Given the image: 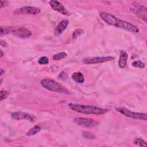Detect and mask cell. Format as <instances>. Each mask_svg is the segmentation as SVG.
<instances>
[{"label":"cell","mask_w":147,"mask_h":147,"mask_svg":"<svg viewBox=\"0 0 147 147\" xmlns=\"http://www.w3.org/2000/svg\"><path fill=\"white\" fill-rule=\"evenodd\" d=\"M9 2L6 1H0V7L3 8V7H6L8 6Z\"/></svg>","instance_id":"obj_23"},{"label":"cell","mask_w":147,"mask_h":147,"mask_svg":"<svg viewBox=\"0 0 147 147\" xmlns=\"http://www.w3.org/2000/svg\"><path fill=\"white\" fill-rule=\"evenodd\" d=\"M38 63L40 64H43V65H45V64H48L49 63V59L46 56H42L38 60Z\"/></svg>","instance_id":"obj_19"},{"label":"cell","mask_w":147,"mask_h":147,"mask_svg":"<svg viewBox=\"0 0 147 147\" xmlns=\"http://www.w3.org/2000/svg\"><path fill=\"white\" fill-rule=\"evenodd\" d=\"M1 57L2 58V57H3V52H2V50H1Z\"/></svg>","instance_id":"obj_26"},{"label":"cell","mask_w":147,"mask_h":147,"mask_svg":"<svg viewBox=\"0 0 147 147\" xmlns=\"http://www.w3.org/2000/svg\"><path fill=\"white\" fill-rule=\"evenodd\" d=\"M114 59V57L113 56H102V57H87L83 60V62L87 64H98L100 63H104L106 61H111Z\"/></svg>","instance_id":"obj_9"},{"label":"cell","mask_w":147,"mask_h":147,"mask_svg":"<svg viewBox=\"0 0 147 147\" xmlns=\"http://www.w3.org/2000/svg\"><path fill=\"white\" fill-rule=\"evenodd\" d=\"M72 79L76 83H83L84 82V77L82 73L80 72H75L72 75Z\"/></svg>","instance_id":"obj_14"},{"label":"cell","mask_w":147,"mask_h":147,"mask_svg":"<svg viewBox=\"0 0 147 147\" xmlns=\"http://www.w3.org/2000/svg\"><path fill=\"white\" fill-rule=\"evenodd\" d=\"M41 86L45 89L58 93L69 94V91L59 83L52 79L45 78L41 80Z\"/></svg>","instance_id":"obj_4"},{"label":"cell","mask_w":147,"mask_h":147,"mask_svg":"<svg viewBox=\"0 0 147 147\" xmlns=\"http://www.w3.org/2000/svg\"><path fill=\"white\" fill-rule=\"evenodd\" d=\"M1 46H2V47H7V44L6 43V42L5 41H2V40H1Z\"/></svg>","instance_id":"obj_24"},{"label":"cell","mask_w":147,"mask_h":147,"mask_svg":"<svg viewBox=\"0 0 147 147\" xmlns=\"http://www.w3.org/2000/svg\"><path fill=\"white\" fill-rule=\"evenodd\" d=\"M69 21L67 20H62L61 22H60V23L58 24V25L57 26L55 33L56 34H60L61 33H62L67 28L68 25Z\"/></svg>","instance_id":"obj_12"},{"label":"cell","mask_w":147,"mask_h":147,"mask_svg":"<svg viewBox=\"0 0 147 147\" xmlns=\"http://www.w3.org/2000/svg\"><path fill=\"white\" fill-rule=\"evenodd\" d=\"M116 111L119 112V113L124 115L126 117L129 118L138 119V120H144L146 121V114L145 113H137V112H133L131 111L125 107H117L116 108Z\"/></svg>","instance_id":"obj_5"},{"label":"cell","mask_w":147,"mask_h":147,"mask_svg":"<svg viewBox=\"0 0 147 147\" xmlns=\"http://www.w3.org/2000/svg\"><path fill=\"white\" fill-rule=\"evenodd\" d=\"M67 56V54L64 52H62L58 53L57 54L54 55L52 56V59L54 60H60L65 58Z\"/></svg>","instance_id":"obj_16"},{"label":"cell","mask_w":147,"mask_h":147,"mask_svg":"<svg viewBox=\"0 0 147 147\" xmlns=\"http://www.w3.org/2000/svg\"><path fill=\"white\" fill-rule=\"evenodd\" d=\"M146 7L138 2H134L132 4L130 10L140 18L146 22Z\"/></svg>","instance_id":"obj_6"},{"label":"cell","mask_w":147,"mask_h":147,"mask_svg":"<svg viewBox=\"0 0 147 147\" xmlns=\"http://www.w3.org/2000/svg\"><path fill=\"white\" fill-rule=\"evenodd\" d=\"M0 94H1V95H0L1 101H2L3 100L7 98V97L9 95V92L6 91H5V90H1V92H0Z\"/></svg>","instance_id":"obj_21"},{"label":"cell","mask_w":147,"mask_h":147,"mask_svg":"<svg viewBox=\"0 0 147 147\" xmlns=\"http://www.w3.org/2000/svg\"><path fill=\"white\" fill-rule=\"evenodd\" d=\"M74 122L78 125L84 127H94L99 124L98 121L93 119L84 117H76L74 119Z\"/></svg>","instance_id":"obj_7"},{"label":"cell","mask_w":147,"mask_h":147,"mask_svg":"<svg viewBox=\"0 0 147 147\" xmlns=\"http://www.w3.org/2000/svg\"><path fill=\"white\" fill-rule=\"evenodd\" d=\"M82 136L86 138H88V139H92V138H94L95 137L91 133H89V132H87V131H83L82 133Z\"/></svg>","instance_id":"obj_22"},{"label":"cell","mask_w":147,"mask_h":147,"mask_svg":"<svg viewBox=\"0 0 147 147\" xmlns=\"http://www.w3.org/2000/svg\"><path fill=\"white\" fill-rule=\"evenodd\" d=\"M99 16L102 20L108 25L125 29L133 33H137L139 32V29L136 26L130 22L120 20L111 14L106 12H101L100 13Z\"/></svg>","instance_id":"obj_1"},{"label":"cell","mask_w":147,"mask_h":147,"mask_svg":"<svg viewBox=\"0 0 147 147\" xmlns=\"http://www.w3.org/2000/svg\"><path fill=\"white\" fill-rule=\"evenodd\" d=\"M127 57V53L124 51H121L118 61V65L121 68H124L126 66Z\"/></svg>","instance_id":"obj_13"},{"label":"cell","mask_w":147,"mask_h":147,"mask_svg":"<svg viewBox=\"0 0 147 147\" xmlns=\"http://www.w3.org/2000/svg\"><path fill=\"white\" fill-rule=\"evenodd\" d=\"M83 31L82 29H78L76 30H75L72 34V38H77V37H78L79 36L81 35L83 33Z\"/></svg>","instance_id":"obj_20"},{"label":"cell","mask_w":147,"mask_h":147,"mask_svg":"<svg viewBox=\"0 0 147 147\" xmlns=\"http://www.w3.org/2000/svg\"><path fill=\"white\" fill-rule=\"evenodd\" d=\"M49 4L51 7L54 10L57 11V12L60 13L62 14H64L65 16L69 15V13L68 12V11L66 9V8L63 6V5L61 2L57 1L52 0L49 1Z\"/></svg>","instance_id":"obj_11"},{"label":"cell","mask_w":147,"mask_h":147,"mask_svg":"<svg viewBox=\"0 0 147 147\" xmlns=\"http://www.w3.org/2000/svg\"><path fill=\"white\" fill-rule=\"evenodd\" d=\"M3 74V69L1 68V75L2 76Z\"/></svg>","instance_id":"obj_25"},{"label":"cell","mask_w":147,"mask_h":147,"mask_svg":"<svg viewBox=\"0 0 147 147\" xmlns=\"http://www.w3.org/2000/svg\"><path fill=\"white\" fill-rule=\"evenodd\" d=\"M11 117L15 120H27L30 122H34L36 119L35 116L22 111L14 112L11 113Z\"/></svg>","instance_id":"obj_10"},{"label":"cell","mask_w":147,"mask_h":147,"mask_svg":"<svg viewBox=\"0 0 147 147\" xmlns=\"http://www.w3.org/2000/svg\"><path fill=\"white\" fill-rule=\"evenodd\" d=\"M69 107L73 111L86 114L103 115L107 113V110L92 105H86L78 103H69Z\"/></svg>","instance_id":"obj_2"},{"label":"cell","mask_w":147,"mask_h":147,"mask_svg":"<svg viewBox=\"0 0 147 147\" xmlns=\"http://www.w3.org/2000/svg\"><path fill=\"white\" fill-rule=\"evenodd\" d=\"M7 34H11L21 38H26L32 36L31 31L24 27H1L0 32L1 36Z\"/></svg>","instance_id":"obj_3"},{"label":"cell","mask_w":147,"mask_h":147,"mask_svg":"<svg viewBox=\"0 0 147 147\" xmlns=\"http://www.w3.org/2000/svg\"><path fill=\"white\" fill-rule=\"evenodd\" d=\"M134 143L136 145L142 146V147H146L147 145L146 141H145L144 140H142L140 138H136L134 140Z\"/></svg>","instance_id":"obj_17"},{"label":"cell","mask_w":147,"mask_h":147,"mask_svg":"<svg viewBox=\"0 0 147 147\" xmlns=\"http://www.w3.org/2000/svg\"><path fill=\"white\" fill-rule=\"evenodd\" d=\"M40 130H41V127L38 125H36V126H33V127H32L31 129H30L28 131V132L26 133V134L28 136H32L36 134L37 133H38Z\"/></svg>","instance_id":"obj_15"},{"label":"cell","mask_w":147,"mask_h":147,"mask_svg":"<svg viewBox=\"0 0 147 147\" xmlns=\"http://www.w3.org/2000/svg\"><path fill=\"white\" fill-rule=\"evenodd\" d=\"M41 11L40 8L33 6H23L16 9L13 13L14 14H37Z\"/></svg>","instance_id":"obj_8"},{"label":"cell","mask_w":147,"mask_h":147,"mask_svg":"<svg viewBox=\"0 0 147 147\" xmlns=\"http://www.w3.org/2000/svg\"><path fill=\"white\" fill-rule=\"evenodd\" d=\"M132 65L135 67L144 68L145 67V63L140 60H136L132 63Z\"/></svg>","instance_id":"obj_18"}]
</instances>
